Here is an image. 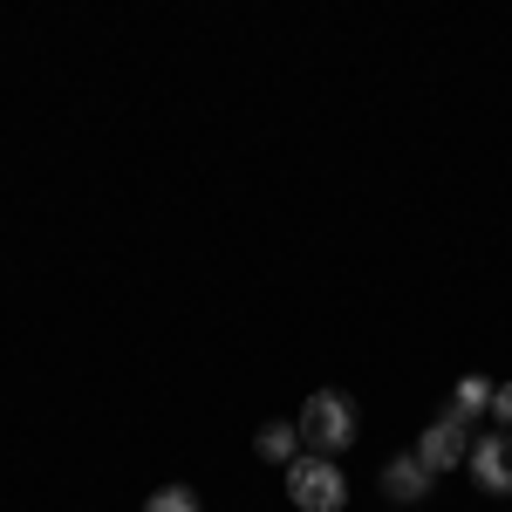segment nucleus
Wrapping results in <instances>:
<instances>
[{
    "label": "nucleus",
    "instance_id": "7",
    "mask_svg": "<svg viewBox=\"0 0 512 512\" xmlns=\"http://www.w3.org/2000/svg\"><path fill=\"white\" fill-rule=\"evenodd\" d=\"M253 444H260V458H274V465H294V444H301V431H294V424H260V437H253Z\"/></svg>",
    "mask_w": 512,
    "mask_h": 512
},
{
    "label": "nucleus",
    "instance_id": "2",
    "mask_svg": "<svg viewBox=\"0 0 512 512\" xmlns=\"http://www.w3.org/2000/svg\"><path fill=\"white\" fill-rule=\"evenodd\" d=\"M287 499L301 512H342L349 506V478L335 472V458H294L287 465Z\"/></svg>",
    "mask_w": 512,
    "mask_h": 512
},
{
    "label": "nucleus",
    "instance_id": "1",
    "mask_svg": "<svg viewBox=\"0 0 512 512\" xmlns=\"http://www.w3.org/2000/svg\"><path fill=\"white\" fill-rule=\"evenodd\" d=\"M301 437L315 444V458H335V451H349L355 444V403L335 390H315L308 396V410H301Z\"/></svg>",
    "mask_w": 512,
    "mask_h": 512
},
{
    "label": "nucleus",
    "instance_id": "3",
    "mask_svg": "<svg viewBox=\"0 0 512 512\" xmlns=\"http://www.w3.org/2000/svg\"><path fill=\"white\" fill-rule=\"evenodd\" d=\"M417 458H424L431 472H451L458 458H472V424H458V417H437L431 431L417 437Z\"/></svg>",
    "mask_w": 512,
    "mask_h": 512
},
{
    "label": "nucleus",
    "instance_id": "5",
    "mask_svg": "<svg viewBox=\"0 0 512 512\" xmlns=\"http://www.w3.org/2000/svg\"><path fill=\"white\" fill-rule=\"evenodd\" d=\"M431 478H437V472L417 458V451H410V458H390V465H383V492L410 506V499H424V492H431Z\"/></svg>",
    "mask_w": 512,
    "mask_h": 512
},
{
    "label": "nucleus",
    "instance_id": "4",
    "mask_svg": "<svg viewBox=\"0 0 512 512\" xmlns=\"http://www.w3.org/2000/svg\"><path fill=\"white\" fill-rule=\"evenodd\" d=\"M472 478L485 485V492H512V431L499 437H472Z\"/></svg>",
    "mask_w": 512,
    "mask_h": 512
},
{
    "label": "nucleus",
    "instance_id": "8",
    "mask_svg": "<svg viewBox=\"0 0 512 512\" xmlns=\"http://www.w3.org/2000/svg\"><path fill=\"white\" fill-rule=\"evenodd\" d=\"M144 512H198V492L192 485H164V492L144 499Z\"/></svg>",
    "mask_w": 512,
    "mask_h": 512
},
{
    "label": "nucleus",
    "instance_id": "9",
    "mask_svg": "<svg viewBox=\"0 0 512 512\" xmlns=\"http://www.w3.org/2000/svg\"><path fill=\"white\" fill-rule=\"evenodd\" d=\"M492 417L512 431V383H499V390H492Z\"/></svg>",
    "mask_w": 512,
    "mask_h": 512
},
{
    "label": "nucleus",
    "instance_id": "6",
    "mask_svg": "<svg viewBox=\"0 0 512 512\" xmlns=\"http://www.w3.org/2000/svg\"><path fill=\"white\" fill-rule=\"evenodd\" d=\"M492 390H499V383H485V376H465V383L451 390V403H444V417H458V424H472L478 410H492Z\"/></svg>",
    "mask_w": 512,
    "mask_h": 512
}]
</instances>
